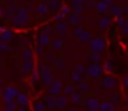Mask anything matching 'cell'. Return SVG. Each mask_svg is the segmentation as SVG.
Segmentation results:
<instances>
[{"label":"cell","mask_w":128,"mask_h":111,"mask_svg":"<svg viewBox=\"0 0 128 111\" xmlns=\"http://www.w3.org/2000/svg\"><path fill=\"white\" fill-rule=\"evenodd\" d=\"M88 60H89L92 64H99V61H100V55H99V54H96V52H92L89 56H88Z\"/></svg>","instance_id":"27"},{"label":"cell","mask_w":128,"mask_h":111,"mask_svg":"<svg viewBox=\"0 0 128 111\" xmlns=\"http://www.w3.org/2000/svg\"><path fill=\"white\" fill-rule=\"evenodd\" d=\"M22 70H23V74H24V75L32 74V73L35 70V61H34V59L24 60L23 66H22Z\"/></svg>","instance_id":"7"},{"label":"cell","mask_w":128,"mask_h":111,"mask_svg":"<svg viewBox=\"0 0 128 111\" xmlns=\"http://www.w3.org/2000/svg\"><path fill=\"white\" fill-rule=\"evenodd\" d=\"M124 19L122 18V16H119V18H117V24H118V26H123L124 25Z\"/></svg>","instance_id":"47"},{"label":"cell","mask_w":128,"mask_h":111,"mask_svg":"<svg viewBox=\"0 0 128 111\" xmlns=\"http://www.w3.org/2000/svg\"><path fill=\"white\" fill-rule=\"evenodd\" d=\"M63 19H64V16H63L62 14H55V15H54V20H55L56 23H59V21H63Z\"/></svg>","instance_id":"45"},{"label":"cell","mask_w":128,"mask_h":111,"mask_svg":"<svg viewBox=\"0 0 128 111\" xmlns=\"http://www.w3.org/2000/svg\"><path fill=\"white\" fill-rule=\"evenodd\" d=\"M12 25L14 28H23L26 25V23L29 21V8L28 6H20L16 10V14L10 19Z\"/></svg>","instance_id":"1"},{"label":"cell","mask_w":128,"mask_h":111,"mask_svg":"<svg viewBox=\"0 0 128 111\" xmlns=\"http://www.w3.org/2000/svg\"><path fill=\"white\" fill-rule=\"evenodd\" d=\"M78 89H79V91L80 92H87L88 90H89V84L88 82H86V81H82V82H79L78 84Z\"/></svg>","instance_id":"34"},{"label":"cell","mask_w":128,"mask_h":111,"mask_svg":"<svg viewBox=\"0 0 128 111\" xmlns=\"http://www.w3.org/2000/svg\"><path fill=\"white\" fill-rule=\"evenodd\" d=\"M56 34H59L60 36H64L68 31V24L64 23V21H59L54 25V29H53Z\"/></svg>","instance_id":"10"},{"label":"cell","mask_w":128,"mask_h":111,"mask_svg":"<svg viewBox=\"0 0 128 111\" xmlns=\"http://www.w3.org/2000/svg\"><path fill=\"white\" fill-rule=\"evenodd\" d=\"M63 46H64V41L62 37H54L50 41V47L53 49L54 52H60L63 50Z\"/></svg>","instance_id":"9"},{"label":"cell","mask_w":128,"mask_h":111,"mask_svg":"<svg viewBox=\"0 0 128 111\" xmlns=\"http://www.w3.org/2000/svg\"><path fill=\"white\" fill-rule=\"evenodd\" d=\"M78 40H79L80 42H88V41H90V40H92V33L84 31V33L78 37Z\"/></svg>","instance_id":"22"},{"label":"cell","mask_w":128,"mask_h":111,"mask_svg":"<svg viewBox=\"0 0 128 111\" xmlns=\"http://www.w3.org/2000/svg\"><path fill=\"white\" fill-rule=\"evenodd\" d=\"M59 14H62L64 18L66 16H69L72 14V10H70V6L69 5H62L60 10H59Z\"/></svg>","instance_id":"25"},{"label":"cell","mask_w":128,"mask_h":111,"mask_svg":"<svg viewBox=\"0 0 128 111\" xmlns=\"http://www.w3.org/2000/svg\"><path fill=\"white\" fill-rule=\"evenodd\" d=\"M87 106L90 110H97L99 107V101L96 99H89V100H87Z\"/></svg>","instance_id":"23"},{"label":"cell","mask_w":128,"mask_h":111,"mask_svg":"<svg viewBox=\"0 0 128 111\" xmlns=\"http://www.w3.org/2000/svg\"><path fill=\"white\" fill-rule=\"evenodd\" d=\"M45 107H46V105L44 102H42V101H36L34 104V111H44Z\"/></svg>","instance_id":"36"},{"label":"cell","mask_w":128,"mask_h":111,"mask_svg":"<svg viewBox=\"0 0 128 111\" xmlns=\"http://www.w3.org/2000/svg\"><path fill=\"white\" fill-rule=\"evenodd\" d=\"M53 64H54V68H56V69H63L64 68V60L62 58H55Z\"/></svg>","instance_id":"35"},{"label":"cell","mask_w":128,"mask_h":111,"mask_svg":"<svg viewBox=\"0 0 128 111\" xmlns=\"http://www.w3.org/2000/svg\"><path fill=\"white\" fill-rule=\"evenodd\" d=\"M60 91H63V82L60 80H54L52 82V85L49 86V92L52 96H58L60 94Z\"/></svg>","instance_id":"6"},{"label":"cell","mask_w":128,"mask_h":111,"mask_svg":"<svg viewBox=\"0 0 128 111\" xmlns=\"http://www.w3.org/2000/svg\"><path fill=\"white\" fill-rule=\"evenodd\" d=\"M18 95H19V90H18V89H15L14 86H8V87L4 89L3 99H4L6 102H12Z\"/></svg>","instance_id":"4"},{"label":"cell","mask_w":128,"mask_h":111,"mask_svg":"<svg viewBox=\"0 0 128 111\" xmlns=\"http://www.w3.org/2000/svg\"><path fill=\"white\" fill-rule=\"evenodd\" d=\"M34 54H36V55H39V56H42V55L44 54V47L36 44V45H35V50H34Z\"/></svg>","instance_id":"42"},{"label":"cell","mask_w":128,"mask_h":111,"mask_svg":"<svg viewBox=\"0 0 128 111\" xmlns=\"http://www.w3.org/2000/svg\"><path fill=\"white\" fill-rule=\"evenodd\" d=\"M68 111H77V110H76V109H69Z\"/></svg>","instance_id":"52"},{"label":"cell","mask_w":128,"mask_h":111,"mask_svg":"<svg viewBox=\"0 0 128 111\" xmlns=\"http://www.w3.org/2000/svg\"><path fill=\"white\" fill-rule=\"evenodd\" d=\"M74 71L77 73V74H79V75H82V74H84L86 71H87V69H86V66L82 64V63H78V64H76V68H74Z\"/></svg>","instance_id":"31"},{"label":"cell","mask_w":128,"mask_h":111,"mask_svg":"<svg viewBox=\"0 0 128 111\" xmlns=\"http://www.w3.org/2000/svg\"><path fill=\"white\" fill-rule=\"evenodd\" d=\"M70 4H72V6H76V5L84 6V4H86V0H72Z\"/></svg>","instance_id":"43"},{"label":"cell","mask_w":128,"mask_h":111,"mask_svg":"<svg viewBox=\"0 0 128 111\" xmlns=\"http://www.w3.org/2000/svg\"><path fill=\"white\" fill-rule=\"evenodd\" d=\"M67 104H68V99L66 95H58L55 97V107L64 109V107H67Z\"/></svg>","instance_id":"13"},{"label":"cell","mask_w":128,"mask_h":111,"mask_svg":"<svg viewBox=\"0 0 128 111\" xmlns=\"http://www.w3.org/2000/svg\"><path fill=\"white\" fill-rule=\"evenodd\" d=\"M122 31H123V34L128 35V21H126V23H124V25L122 26Z\"/></svg>","instance_id":"46"},{"label":"cell","mask_w":128,"mask_h":111,"mask_svg":"<svg viewBox=\"0 0 128 111\" xmlns=\"http://www.w3.org/2000/svg\"><path fill=\"white\" fill-rule=\"evenodd\" d=\"M103 70H106V71L110 73V71L113 70V60H108V61L104 64V68H103Z\"/></svg>","instance_id":"40"},{"label":"cell","mask_w":128,"mask_h":111,"mask_svg":"<svg viewBox=\"0 0 128 111\" xmlns=\"http://www.w3.org/2000/svg\"><path fill=\"white\" fill-rule=\"evenodd\" d=\"M53 31H54L53 28L49 26V25H45V26H43V28L40 29V34H42V35H46V36H50Z\"/></svg>","instance_id":"30"},{"label":"cell","mask_w":128,"mask_h":111,"mask_svg":"<svg viewBox=\"0 0 128 111\" xmlns=\"http://www.w3.org/2000/svg\"><path fill=\"white\" fill-rule=\"evenodd\" d=\"M86 5H87L88 8H94V6H96V1H94V0H87Z\"/></svg>","instance_id":"44"},{"label":"cell","mask_w":128,"mask_h":111,"mask_svg":"<svg viewBox=\"0 0 128 111\" xmlns=\"http://www.w3.org/2000/svg\"><path fill=\"white\" fill-rule=\"evenodd\" d=\"M100 111H114V104L112 102H103L100 105Z\"/></svg>","instance_id":"26"},{"label":"cell","mask_w":128,"mask_h":111,"mask_svg":"<svg viewBox=\"0 0 128 111\" xmlns=\"http://www.w3.org/2000/svg\"><path fill=\"white\" fill-rule=\"evenodd\" d=\"M46 5H48L49 10H52L53 13H56L62 8V1H60V0H48Z\"/></svg>","instance_id":"17"},{"label":"cell","mask_w":128,"mask_h":111,"mask_svg":"<svg viewBox=\"0 0 128 111\" xmlns=\"http://www.w3.org/2000/svg\"><path fill=\"white\" fill-rule=\"evenodd\" d=\"M42 1H46V0H42Z\"/></svg>","instance_id":"55"},{"label":"cell","mask_w":128,"mask_h":111,"mask_svg":"<svg viewBox=\"0 0 128 111\" xmlns=\"http://www.w3.org/2000/svg\"><path fill=\"white\" fill-rule=\"evenodd\" d=\"M96 10L99 13V14H106L107 11H108V5H106L104 3H102V1H98V3H96Z\"/></svg>","instance_id":"20"},{"label":"cell","mask_w":128,"mask_h":111,"mask_svg":"<svg viewBox=\"0 0 128 111\" xmlns=\"http://www.w3.org/2000/svg\"><path fill=\"white\" fill-rule=\"evenodd\" d=\"M39 71V75H40V79H42V82L45 85V86H50L52 82L54 81L53 79V74H52V69L48 64H42L40 65V69L38 70Z\"/></svg>","instance_id":"2"},{"label":"cell","mask_w":128,"mask_h":111,"mask_svg":"<svg viewBox=\"0 0 128 111\" xmlns=\"http://www.w3.org/2000/svg\"><path fill=\"white\" fill-rule=\"evenodd\" d=\"M16 101H18L19 105H22V106L25 107V106L29 104V97H28L26 94H24V92H19V95L16 96Z\"/></svg>","instance_id":"18"},{"label":"cell","mask_w":128,"mask_h":111,"mask_svg":"<svg viewBox=\"0 0 128 111\" xmlns=\"http://www.w3.org/2000/svg\"><path fill=\"white\" fill-rule=\"evenodd\" d=\"M3 61V59H2V56H0V63H2Z\"/></svg>","instance_id":"53"},{"label":"cell","mask_w":128,"mask_h":111,"mask_svg":"<svg viewBox=\"0 0 128 111\" xmlns=\"http://www.w3.org/2000/svg\"><path fill=\"white\" fill-rule=\"evenodd\" d=\"M70 80H72L73 82H76V84H79V82L83 81V77H82V75L77 74L76 71H72V73H70Z\"/></svg>","instance_id":"28"},{"label":"cell","mask_w":128,"mask_h":111,"mask_svg":"<svg viewBox=\"0 0 128 111\" xmlns=\"http://www.w3.org/2000/svg\"><path fill=\"white\" fill-rule=\"evenodd\" d=\"M63 92H64V95H72L73 92H74V86L72 85V84H67L66 86H63Z\"/></svg>","instance_id":"29"},{"label":"cell","mask_w":128,"mask_h":111,"mask_svg":"<svg viewBox=\"0 0 128 111\" xmlns=\"http://www.w3.org/2000/svg\"><path fill=\"white\" fill-rule=\"evenodd\" d=\"M22 58H23V60L34 59V50L30 47H24V50L22 52Z\"/></svg>","instance_id":"19"},{"label":"cell","mask_w":128,"mask_h":111,"mask_svg":"<svg viewBox=\"0 0 128 111\" xmlns=\"http://www.w3.org/2000/svg\"><path fill=\"white\" fill-rule=\"evenodd\" d=\"M45 101H46V105L49 109H54L55 107V96H46L45 97Z\"/></svg>","instance_id":"32"},{"label":"cell","mask_w":128,"mask_h":111,"mask_svg":"<svg viewBox=\"0 0 128 111\" xmlns=\"http://www.w3.org/2000/svg\"><path fill=\"white\" fill-rule=\"evenodd\" d=\"M92 111H98V110H92Z\"/></svg>","instance_id":"54"},{"label":"cell","mask_w":128,"mask_h":111,"mask_svg":"<svg viewBox=\"0 0 128 111\" xmlns=\"http://www.w3.org/2000/svg\"><path fill=\"white\" fill-rule=\"evenodd\" d=\"M4 29H5V28H4V26H2V25H0V33H2V31H3V30H4Z\"/></svg>","instance_id":"51"},{"label":"cell","mask_w":128,"mask_h":111,"mask_svg":"<svg viewBox=\"0 0 128 111\" xmlns=\"http://www.w3.org/2000/svg\"><path fill=\"white\" fill-rule=\"evenodd\" d=\"M72 10V14H77V15H82L83 11H84V6H80V5H76V6H72L70 8Z\"/></svg>","instance_id":"33"},{"label":"cell","mask_w":128,"mask_h":111,"mask_svg":"<svg viewBox=\"0 0 128 111\" xmlns=\"http://www.w3.org/2000/svg\"><path fill=\"white\" fill-rule=\"evenodd\" d=\"M44 55V61H45V64L46 63H49V64H52L54 60H55V54H54V51H50V52H46V54H43Z\"/></svg>","instance_id":"24"},{"label":"cell","mask_w":128,"mask_h":111,"mask_svg":"<svg viewBox=\"0 0 128 111\" xmlns=\"http://www.w3.org/2000/svg\"><path fill=\"white\" fill-rule=\"evenodd\" d=\"M10 50H12V47L9 46V44H6V42H2V41H0V54L9 52Z\"/></svg>","instance_id":"37"},{"label":"cell","mask_w":128,"mask_h":111,"mask_svg":"<svg viewBox=\"0 0 128 111\" xmlns=\"http://www.w3.org/2000/svg\"><path fill=\"white\" fill-rule=\"evenodd\" d=\"M86 73H87L90 77H93V79H98V77H100L102 74H103V66L99 65V64H92V65L87 69Z\"/></svg>","instance_id":"5"},{"label":"cell","mask_w":128,"mask_h":111,"mask_svg":"<svg viewBox=\"0 0 128 111\" xmlns=\"http://www.w3.org/2000/svg\"><path fill=\"white\" fill-rule=\"evenodd\" d=\"M35 11H36L39 15H48L49 8H48L46 4H39V5L35 8Z\"/></svg>","instance_id":"21"},{"label":"cell","mask_w":128,"mask_h":111,"mask_svg":"<svg viewBox=\"0 0 128 111\" xmlns=\"http://www.w3.org/2000/svg\"><path fill=\"white\" fill-rule=\"evenodd\" d=\"M70 100H72V102H73V104H79V102H80V100H82L80 94H79V92H73V94L70 95Z\"/></svg>","instance_id":"38"},{"label":"cell","mask_w":128,"mask_h":111,"mask_svg":"<svg viewBox=\"0 0 128 111\" xmlns=\"http://www.w3.org/2000/svg\"><path fill=\"white\" fill-rule=\"evenodd\" d=\"M50 41H52L50 36L42 35V34H39V35L36 36V44H38V45H40V46H43V47L49 46V45H50Z\"/></svg>","instance_id":"16"},{"label":"cell","mask_w":128,"mask_h":111,"mask_svg":"<svg viewBox=\"0 0 128 111\" xmlns=\"http://www.w3.org/2000/svg\"><path fill=\"white\" fill-rule=\"evenodd\" d=\"M100 1H102V3H104L106 5H108V6H109V5L113 3V0H100Z\"/></svg>","instance_id":"48"},{"label":"cell","mask_w":128,"mask_h":111,"mask_svg":"<svg viewBox=\"0 0 128 111\" xmlns=\"http://www.w3.org/2000/svg\"><path fill=\"white\" fill-rule=\"evenodd\" d=\"M39 76H40V75H39V71L35 69V70L32 73V82H33V84H35V82L39 80Z\"/></svg>","instance_id":"41"},{"label":"cell","mask_w":128,"mask_h":111,"mask_svg":"<svg viewBox=\"0 0 128 111\" xmlns=\"http://www.w3.org/2000/svg\"><path fill=\"white\" fill-rule=\"evenodd\" d=\"M18 111H28V109L23 106V107H20V109H18Z\"/></svg>","instance_id":"50"},{"label":"cell","mask_w":128,"mask_h":111,"mask_svg":"<svg viewBox=\"0 0 128 111\" xmlns=\"http://www.w3.org/2000/svg\"><path fill=\"white\" fill-rule=\"evenodd\" d=\"M124 86H126V87H128V75L124 77Z\"/></svg>","instance_id":"49"},{"label":"cell","mask_w":128,"mask_h":111,"mask_svg":"<svg viewBox=\"0 0 128 111\" xmlns=\"http://www.w3.org/2000/svg\"><path fill=\"white\" fill-rule=\"evenodd\" d=\"M84 31H86L84 28H82V26H77V28H74V30H73V35H74V37L78 39Z\"/></svg>","instance_id":"39"},{"label":"cell","mask_w":128,"mask_h":111,"mask_svg":"<svg viewBox=\"0 0 128 111\" xmlns=\"http://www.w3.org/2000/svg\"><path fill=\"white\" fill-rule=\"evenodd\" d=\"M82 20H83L82 15H77V14H70V15L68 16V24L73 25L74 28H77V26H80V24H82Z\"/></svg>","instance_id":"11"},{"label":"cell","mask_w":128,"mask_h":111,"mask_svg":"<svg viewBox=\"0 0 128 111\" xmlns=\"http://www.w3.org/2000/svg\"><path fill=\"white\" fill-rule=\"evenodd\" d=\"M116 84H117V80H116L113 76H109V75L104 76V77L100 80V85H102V87H104V89H112V87L116 86Z\"/></svg>","instance_id":"8"},{"label":"cell","mask_w":128,"mask_h":111,"mask_svg":"<svg viewBox=\"0 0 128 111\" xmlns=\"http://www.w3.org/2000/svg\"><path fill=\"white\" fill-rule=\"evenodd\" d=\"M108 11L113 15V16H122V14H124V8L123 6H119V5H110L108 8Z\"/></svg>","instance_id":"14"},{"label":"cell","mask_w":128,"mask_h":111,"mask_svg":"<svg viewBox=\"0 0 128 111\" xmlns=\"http://www.w3.org/2000/svg\"><path fill=\"white\" fill-rule=\"evenodd\" d=\"M89 47H90L92 52L100 54L106 49V41L103 40V37H94L89 41Z\"/></svg>","instance_id":"3"},{"label":"cell","mask_w":128,"mask_h":111,"mask_svg":"<svg viewBox=\"0 0 128 111\" xmlns=\"http://www.w3.org/2000/svg\"><path fill=\"white\" fill-rule=\"evenodd\" d=\"M110 24H112V19H110L109 16H103V18H100V19L98 20V28H99L100 30L108 29V28L110 26Z\"/></svg>","instance_id":"15"},{"label":"cell","mask_w":128,"mask_h":111,"mask_svg":"<svg viewBox=\"0 0 128 111\" xmlns=\"http://www.w3.org/2000/svg\"><path fill=\"white\" fill-rule=\"evenodd\" d=\"M0 71H2V69H0Z\"/></svg>","instance_id":"56"},{"label":"cell","mask_w":128,"mask_h":111,"mask_svg":"<svg viewBox=\"0 0 128 111\" xmlns=\"http://www.w3.org/2000/svg\"><path fill=\"white\" fill-rule=\"evenodd\" d=\"M69 1H72V0H69Z\"/></svg>","instance_id":"57"},{"label":"cell","mask_w":128,"mask_h":111,"mask_svg":"<svg viewBox=\"0 0 128 111\" xmlns=\"http://www.w3.org/2000/svg\"><path fill=\"white\" fill-rule=\"evenodd\" d=\"M13 37H14V34L9 29H4L2 33H0V41H2V42H6L8 44Z\"/></svg>","instance_id":"12"}]
</instances>
